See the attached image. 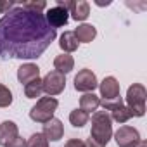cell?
I'll return each mask as SVG.
<instances>
[{
  "label": "cell",
  "instance_id": "20",
  "mask_svg": "<svg viewBox=\"0 0 147 147\" xmlns=\"http://www.w3.org/2000/svg\"><path fill=\"white\" fill-rule=\"evenodd\" d=\"M42 94H43L42 78H36V80H33V82H30V83L24 85V95H26V99H36V97L40 99Z\"/></svg>",
  "mask_w": 147,
  "mask_h": 147
},
{
  "label": "cell",
  "instance_id": "8",
  "mask_svg": "<svg viewBox=\"0 0 147 147\" xmlns=\"http://www.w3.org/2000/svg\"><path fill=\"white\" fill-rule=\"evenodd\" d=\"M99 87L95 73L88 67H83L78 71V75L75 76V90L82 94H92Z\"/></svg>",
  "mask_w": 147,
  "mask_h": 147
},
{
  "label": "cell",
  "instance_id": "5",
  "mask_svg": "<svg viewBox=\"0 0 147 147\" xmlns=\"http://www.w3.org/2000/svg\"><path fill=\"white\" fill-rule=\"evenodd\" d=\"M55 5H61L64 9H67L69 12V18L75 19L78 23H83L88 19L90 16V4L87 2V0H57Z\"/></svg>",
  "mask_w": 147,
  "mask_h": 147
},
{
  "label": "cell",
  "instance_id": "12",
  "mask_svg": "<svg viewBox=\"0 0 147 147\" xmlns=\"http://www.w3.org/2000/svg\"><path fill=\"white\" fill-rule=\"evenodd\" d=\"M16 137H19V128L14 121L5 119V121L0 123V145L2 147L9 145Z\"/></svg>",
  "mask_w": 147,
  "mask_h": 147
},
{
  "label": "cell",
  "instance_id": "26",
  "mask_svg": "<svg viewBox=\"0 0 147 147\" xmlns=\"http://www.w3.org/2000/svg\"><path fill=\"white\" fill-rule=\"evenodd\" d=\"M14 5V2H0V14H7Z\"/></svg>",
  "mask_w": 147,
  "mask_h": 147
},
{
  "label": "cell",
  "instance_id": "17",
  "mask_svg": "<svg viewBox=\"0 0 147 147\" xmlns=\"http://www.w3.org/2000/svg\"><path fill=\"white\" fill-rule=\"evenodd\" d=\"M100 107V97H97L94 92L92 94H83L80 97V109L85 113H95Z\"/></svg>",
  "mask_w": 147,
  "mask_h": 147
},
{
  "label": "cell",
  "instance_id": "16",
  "mask_svg": "<svg viewBox=\"0 0 147 147\" xmlns=\"http://www.w3.org/2000/svg\"><path fill=\"white\" fill-rule=\"evenodd\" d=\"M59 47H61V50L64 54H71V52L78 50L80 43H78V40H76V36H75L73 31H64L59 36Z\"/></svg>",
  "mask_w": 147,
  "mask_h": 147
},
{
  "label": "cell",
  "instance_id": "7",
  "mask_svg": "<svg viewBox=\"0 0 147 147\" xmlns=\"http://www.w3.org/2000/svg\"><path fill=\"white\" fill-rule=\"evenodd\" d=\"M113 135H114V140H116L118 147H137L142 140L138 130L130 126V125L119 126L116 131H113Z\"/></svg>",
  "mask_w": 147,
  "mask_h": 147
},
{
  "label": "cell",
  "instance_id": "2",
  "mask_svg": "<svg viewBox=\"0 0 147 147\" xmlns=\"http://www.w3.org/2000/svg\"><path fill=\"white\" fill-rule=\"evenodd\" d=\"M90 138L106 147L113 138V119L107 111H95L92 114V130Z\"/></svg>",
  "mask_w": 147,
  "mask_h": 147
},
{
  "label": "cell",
  "instance_id": "10",
  "mask_svg": "<svg viewBox=\"0 0 147 147\" xmlns=\"http://www.w3.org/2000/svg\"><path fill=\"white\" fill-rule=\"evenodd\" d=\"M99 90H100V100H114V99L121 97L119 95L121 87H119V82L114 76H106L99 83Z\"/></svg>",
  "mask_w": 147,
  "mask_h": 147
},
{
  "label": "cell",
  "instance_id": "3",
  "mask_svg": "<svg viewBox=\"0 0 147 147\" xmlns=\"http://www.w3.org/2000/svg\"><path fill=\"white\" fill-rule=\"evenodd\" d=\"M145 100L147 90L142 83H133L126 90V107L131 111V116L142 118L145 114Z\"/></svg>",
  "mask_w": 147,
  "mask_h": 147
},
{
  "label": "cell",
  "instance_id": "4",
  "mask_svg": "<svg viewBox=\"0 0 147 147\" xmlns=\"http://www.w3.org/2000/svg\"><path fill=\"white\" fill-rule=\"evenodd\" d=\"M59 107V100L55 97H40L36 100V104L30 109V118L35 121V123H47L54 118L55 111Z\"/></svg>",
  "mask_w": 147,
  "mask_h": 147
},
{
  "label": "cell",
  "instance_id": "15",
  "mask_svg": "<svg viewBox=\"0 0 147 147\" xmlns=\"http://www.w3.org/2000/svg\"><path fill=\"white\" fill-rule=\"evenodd\" d=\"M54 67L55 71L62 73V75H67V73H71L73 69H75V59H73L71 54H59L55 59H54Z\"/></svg>",
  "mask_w": 147,
  "mask_h": 147
},
{
  "label": "cell",
  "instance_id": "6",
  "mask_svg": "<svg viewBox=\"0 0 147 147\" xmlns=\"http://www.w3.org/2000/svg\"><path fill=\"white\" fill-rule=\"evenodd\" d=\"M42 87H43V92L49 97H55V95L62 94L64 88H66V75L52 69L42 78Z\"/></svg>",
  "mask_w": 147,
  "mask_h": 147
},
{
  "label": "cell",
  "instance_id": "23",
  "mask_svg": "<svg viewBox=\"0 0 147 147\" xmlns=\"http://www.w3.org/2000/svg\"><path fill=\"white\" fill-rule=\"evenodd\" d=\"M28 147H49V140L42 133H33L28 140Z\"/></svg>",
  "mask_w": 147,
  "mask_h": 147
},
{
  "label": "cell",
  "instance_id": "25",
  "mask_svg": "<svg viewBox=\"0 0 147 147\" xmlns=\"http://www.w3.org/2000/svg\"><path fill=\"white\" fill-rule=\"evenodd\" d=\"M64 147H85V142L80 138H69Z\"/></svg>",
  "mask_w": 147,
  "mask_h": 147
},
{
  "label": "cell",
  "instance_id": "24",
  "mask_svg": "<svg viewBox=\"0 0 147 147\" xmlns=\"http://www.w3.org/2000/svg\"><path fill=\"white\" fill-rule=\"evenodd\" d=\"M5 147H28V140L26 138H23V137H16L9 145H5Z\"/></svg>",
  "mask_w": 147,
  "mask_h": 147
},
{
  "label": "cell",
  "instance_id": "13",
  "mask_svg": "<svg viewBox=\"0 0 147 147\" xmlns=\"http://www.w3.org/2000/svg\"><path fill=\"white\" fill-rule=\"evenodd\" d=\"M36 78H40V67L36 64L24 62V64H21L18 67V80H19V83L26 85V83H30V82H33Z\"/></svg>",
  "mask_w": 147,
  "mask_h": 147
},
{
  "label": "cell",
  "instance_id": "27",
  "mask_svg": "<svg viewBox=\"0 0 147 147\" xmlns=\"http://www.w3.org/2000/svg\"><path fill=\"white\" fill-rule=\"evenodd\" d=\"M85 147H102V145H100V144H97V142H95V140H92V138H87Z\"/></svg>",
  "mask_w": 147,
  "mask_h": 147
},
{
  "label": "cell",
  "instance_id": "28",
  "mask_svg": "<svg viewBox=\"0 0 147 147\" xmlns=\"http://www.w3.org/2000/svg\"><path fill=\"white\" fill-rule=\"evenodd\" d=\"M137 147H147V142H145V140H140V144H138Z\"/></svg>",
  "mask_w": 147,
  "mask_h": 147
},
{
  "label": "cell",
  "instance_id": "14",
  "mask_svg": "<svg viewBox=\"0 0 147 147\" xmlns=\"http://www.w3.org/2000/svg\"><path fill=\"white\" fill-rule=\"evenodd\" d=\"M73 33H75L78 43H90V42H94L95 36H97V28H95L94 24L82 23V24H78V28L73 31Z\"/></svg>",
  "mask_w": 147,
  "mask_h": 147
},
{
  "label": "cell",
  "instance_id": "22",
  "mask_svg": "<svg viewBox=\"0 0 147 147\" xmlns=\"http://www.w3.org/2000/svg\"><path fill=\"white\" fill-rule=\"evenodd\" d=\"M14 97H12V92L9 87L5 85H0V107H9L12 104Z\"/></svg>",
  "mask_w": 147,
  "mask_h": 147
},
{
  "label": "cell",
  "instance_id": "1",
  "mask_svg": "<svg viewBox=\"0 0 147 147\" xmlns=\"http://www.w3.org/2000/svg\"><path fill=\"white\" fill-rule=\"evenodd\" d=\"M57 38L43 14L14 5L0 19V57L2 59H38Z\"/></svg>",
  "mask_w": 147,
  "mask_h": 147
},
{
  "label": "cell",
  "instance_id": "18",
  "mask_svg": "<svg viewBox=\"0 0 147 147\" xmlns=\"http://www.w3.org/2000/svg\"><path fill=\"white\" fill-rule=\"evenodd\" d=\"M88 121H90V114L85 113V111H82V109H78V107L69 113V123L75 128H83Z\"/></svg>",
  "mask_w": 147,
  "mask_h": 147
},
{
  "label": "cell",
  "instance_id": "11",
  "mask_svg": "<svg viewBox=\"0 0 147 147\" xmlns=\"http://www.w3.org/2000/svg\"><path fill=\"white\" fill-rule=\"evenodd\" d=\"M42 135L49 140V142H59L64 135V125L61 119L57 118H52L50 121L43 123V130H42Z\"/></svg>",
  "mask_w": 147,
  "mask_h": 147
},
{
  "label": "cell",
  "instance_id": "19",
  "mask_svg": "<svg viewBox=\"0 0 147 147\" xmlns=\"http://www.w3.org/2000/svg\"><path fill=\"white\" fill-rule=\"evenodd\" d=\"M109 113H111V114H109V116H111V119H113V121H116V123H119V125H125L130 118H133V116H131V111H130L125 104H121V106L114 107V109H113V111H109Z\"/></svg>",
  "mask_w": 147,
  "mask_h": 147
},
{
  "label": "cell",
  "instance_id": "21",
  "mask_svg": "<svg viewBox=\"0 0 147 147\" xmlns=\"http://www.w3.org/2000/svg\"><path fill=\"white\" fill-rule=\"evenodd\" d=\"M21 7H23V9H26V11H31V12L43 14V11L47 9V2H45V0H38V2L31 0V2H23V4H21Z\"/></svg>",
  "mask_w": 147,
  "mask_h": 147
},
{
  "label": "cell",
  "instance_id": "9",
  "mask_svg": "<svg viewBox=\"0 0 147 147\" xmlns=\"http://www.w3.org/2000/svg\"><path fill=\"white\" fill-rule=\"evenodd\" d=\"M43 16H45L47 24H49L50 28H54V30L66 26L67 21H69V12H67V9H64V7H61V5L49 7Z\"/></svg>",
  "mask_w": 147,
  "mask_h": 147
}]
</instances>
